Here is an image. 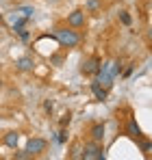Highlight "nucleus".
<instances>
[{
	"label": "nucleus",
	"mask_w": 152,
	"mask_h": 160,
	"mask_svg": "<svg viewBox=\"0 0 152 160\" xmlns=\"http://www.w3.org/2000/svg\"><path fill=\"white\" fill-rule=\"evenodd\" d=\"M52 37L63 46V48H76L80 43V35L76 30H68V28H54Z\"/></svg>",
	"instance_id": "nucleus-1"
},
{
	"label": "nucleus",
	"mask_w": 152,
	"mask_h": 160,
	"mask_svg": "<svg viewBox=\"0 0 152 160\" xmlns=\"http://www.w3.org/2000/svg\"><path fill=\"white\" fill-rule=\"evenodd\" d=\"M80 158H85V160H102V158H104L102 143H96V141H89V143H85Z\"/></svg>",
	"instance_id": "nucleus-2"
},
{
	"label": "nucleus",
	"mask_w": 152,
	"mask_h": 160,
	"mask_svg": "<svg viewBox=\"0 0 152 160\" xmlns=\"http://www.w3.org/2000/svg\"><path fill=\"white\" fill-rule=\"evenodd\" d=\"M46 147H48V141L46 138H39V136L28 138V143H26V152L30 154V158L33 156H39L41 152H46Z\"/></svg>",
	"instance_id": "nucleus-3"
},
{
	"label": "nucleus",
	"mask_w": 152,
	"mask_h": 160,
	"mask_svg": "<svg viewBox=\"0 0 152 160\" xmlns=\"http://www.w3.org/2000/svg\"><path fill=\"white\" fill-rule=\"evenodd\" d=\"M98 67H100V58L91 56V58L83 61V67H80V72H83L85 76H94V74L98 72Z\"/></svg>",
	"instance_id": "nucleus-4"
},
{
	"label": "nucleus",
	"mask_w": 152,
	"mask_h": 160,
	"mask_svg": "<svg viewBox=\"0 0 152 160\" xmlns=\"http://www.w3.org/2000/svg\"><path fill=\"white\" fill-rule=\"evenodd\" d=\"M68 24L72 28H83L85 26V11H72L70 15H68Z\"/></svg>",
	"instance_id": "nucleus-5"
},
{
	"label": "nucleus",
	"mask_w": 152,
	"mask_h": 160,
	"mask_svg": "<svg viewBox=\"0 0 152 160\" xmlns=\"http://www.w3.org/2000/svg\"><path fill=\"white\" fill-rule=\"evenodd\" d=\"M91 141H96V143H102L104 141V123H96V126H91Z\"/></svg>",
	"instance_id": "nucleus-6"
},
{
	"label": "nucleus",
	"mask_w": 152,
	"mask_h": 160,
	"mask_svg": "<svg viewBox=\"0 0 152 160\" xmlns=\"http://www.w3.org/2000/svg\"><path fill=\"white\" fill-rule=\"evenodd\" d=\"M15 65H18V69H20V72H30V69L35 67V63H33V58H30V56H22V58H18V61H15Z\"/></svg>",
	"instance_id": "nucleus-7"
},
{
	"label": "nucleus",
	"mask_w": 152,
	"mask_h": 160,
	"mask_svg": "<svg viewBox=\"0 0 152 160\" xmlns=\"http://www.w3.org/2000/svg\"><path fill=\"white\" fill-rule=\"evenodd\" d=\"M126 132H128V136H133L135 141H139L144 134H141V130H139V126H137V121H128V126H126Z\"/></svg>",
	"instance_id": "nucleus-8"
},
{
	"label": "nucleus",
	"mask_w": 152,
	"mask_h": 160,
	"mask_svg": "<svg viewBox=\"0 0 152 160\" xmlns=\"http://www.w3.org/2000/svg\"><path fill=\"white\" fill-rule=\"evenodd\" d=\"M91 93H94L96 100H100V102L106 100V89H104L102 84H98V82H91Z\"/></svg>",
	"instance_id": "nucleus-9"
},
{
	"label": "nucleus",
	"mask_w": 152,
	"mask_h": 160,
	"mask_svg": "<svg viewBox=\"0 0 152 160\" xmlns=\"http://www.w3.org/2000/svg\"><path fill=\"white\" fill-rule=\"evenodd\" d=\"M18 141H20V134L18 132H7L4 134V145H7V147L15 149V147H18Z\"/></svg>",
	"instance_id": "nucleus-10"
},
{
	"label": "nucleus",
	"mask_w": 152,
	"mask_h": 160,
	"mask_svg": "<svg viewBox=\"0 0 152 160\" xmlns=\"http://www.w3.org/2000/svg\"><path fill=\"white\" fill-rule=\"evenodd\" d=\"M65 141H68V130H65V128H63V130H61V132H59V136H57V143H61V145H63V143H65Z\"/></svg>",
	"instance_id": "nucleus-11"
},
{
	"label": "nucleus",
	"mask_w": 152,
	"mask_h": 160,
	"mask_svg": "<svg viewBox=\"0 0 152 160\" xmlns=\"http://www.w3.org/2000/svg\"><path fill=\"white\" fill-rule=\"evenodd\" d=\"M139 145H141L144 154H146V156H150V143H148V141H141V138H139Z\"/></svg>",
	"instance_id": "nucleus-12"
},
{
	"label": "nucleus",
	"mask_w": 152,
	"mask_h": 160,
	"mask_svg": "<svg viewBox=\"0 0 152 160\" xmlns=\"http://www.w3.org/2000/svg\"><path fill=\"white\" fill-rule=\"evenodd\" d=\"M13 158L15 160H26V158H30V154H28V152H15V156H13Z\"/></svg>",
	"instance_id": "nucleus-13"
},
{
	"label": "nucleus",
	"mask_w": 152,
	"mask_h": 160,
	"mask_svg": "<svg viewBox=\"0 0 152 160\" xmlns=\"http://www.w3.org/2000/svg\"><path fill=\"white\" fill-rule=\"evenodd\" d=\"M120 20H122V24H126V26L130 24V15H128L126 11H120Z\"/></svg>",
	"instance_id": "nucleus-14"
},
{
	"label": "nucleus",
	"mask_w": 152,
	"mask_h": 160,
	"mask_svg": "<svg viewBox=\"0 0 152 160\" xmlns=\"http://www.w3.org/2000/svg\"><path fill=\"white\" fill-rule=\"evenodd\" d=\"M98 7H100V2H98V0H89V2H87V9H89V11H96Z\"/></svg>",
	"instance_id": "nucleus-15"
},
{
	"label": "nucleus",
	"mask_w": 152,
	"mask_h": 160,
	"mask_svg": "<svg viewBox=\"0 0 152 160\" xmlns=\"http://www.w3.org/2000/svg\"><path fill=\"white\" fill-rule=\"evenodd\" d=\"M70 119H72V115H70V112H65V115H63V119H61V128H65V126L70 123Z\"/></svg>",
	"instance_id": "nucleus-16"
},
{
	"label": "nucleus",
	"mask_w": 152,
	"mask_h": 160,
	"mask_svg": "<svg viewBox=\"0 0 152 160\" xmlns=\"http://www.w3.org/2000/svg\"><path fill=\"white\" fill-rule=\"evenodd\" d=\"M80 154H83V149H80L78 145H76V147H74V152H72L70 156H72V158H80Z\"/></svg>",
	"instance_id": "nucleus-17"
},
{
	"label": "nucleus",
	"mask_w": 152,
	"mask_h": 160,
	"mask_svg": "<svg viewBox=\"0 0 152 160\" xmlns=\"http://www.w3.org/2000/svg\"><path fill=\"white\" fill-rule=\"evenodd\" d=\"M61 61H63V58H61L59 54H54V56L50 58V63H52V65H61Z\"/></svg>",
	"instance_id": "nucleus-18"
},
{
	"label": "nucleus",
	"mask_w": 152,
	"mask_h": 160,
	"mask_svg": "<svg viewBox=\"0 0 152 160\" xmlns=\"http://www.w3.org/2000/svg\"><path fill=\"white\" fill-rule=\"evenodd\" d=\"M0 87H2V80H0Z\"/></svg>",
	"instance_id": "nucleus-19"
}]
</instances>
